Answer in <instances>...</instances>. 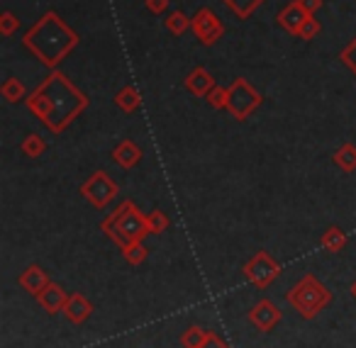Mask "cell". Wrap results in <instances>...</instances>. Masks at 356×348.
<instances>
[{"mask_svg": "<svg viewBox=\"0 0 356 348\" xmlns=\"http://www.w3.org/2000/svg\"><path fill=\"white\" fill-rule=\"evenodd\" d=\"M88 95L79 90L61 71H51L30 95L25 105L49 132L61 134L88 110Z\"/></svg>", "mask_w": 356, "mask_h": 348, "instance_id": "cell-1", "label": "cell"}, {"mask_svg": "<svg viewBox=\"0 0 356 348\" xmlns=\"http://www.w3.org/2000/svg\"><path fill=\"white\" fill-rule=\"evenodd\" d=\"M79 35L66 25V20L54 10H47L30 30L22 35V47L47 69L56 71L59 64L79 47Z\"/></svg>", "mask_w": 356, "mask_h": 348, "instance_id": "cell-2", "label": "cell"}, {"mask_svg": "<svg viewBox=\"0 0 356 348\" xmlns=\"http://www.w3.org/2000/svg\"><path fill=\"white\" fill-rule=\"evenodd\" d=\"M103 234H108V239L118 246L120 251H124L132 244H142L152 231L147 224V215L139 212V207L132 200H124L113 215H108L100 224Z\"/></svg>", "mask_w": 356, "mask_h": 348, "instance_id": "cell-3", "label": "cell"}, {"mask_svg": "<svg viewBox=\"0 0 356 348\" xmlns=\"http://www.w3.org/2000/svg\"><path fill=\"white\" fill-rule=\"evenodd\" d=\"M286 299L302 319H312L332 302V292L312 273H305L286 292Z\"/></svg>", "mask_w": 356, "mask_h": 348, "instance_id": "cell-4", "label": "cell"}, {"mask_svg": "<svg viewBox=\"0 0 356 348\" xmlns=\"http://www.w3.org/2000/svg\"><path fill=\"white\" fill-rule=\"evenodd\" d=\"M264 98L247 78H234L229 83V103H227V113L232 115L237 122L249 119L259 108H261Z\"/></svg>", "mask_w": 356, "mask_h": 348, "instance_id": "cell-5", "label": "cell"}, {"mask_svg": "<svg viewBox=\"0 0 356 348\" xmlns=\"http://www.w3.org/2000/svg\"><path fill=\"white\" fill-rule=\"evenodd\" d=\"M242 273L254 288L266 290L268 285L281 275V263H278L271 254H266V251H259V254H254L252 258L244 263Z\"/></svg>", "mask_w": 356, "mask_h": 348, "instance_id": "cell-6", "label": "cell"}, {"mask_svg": "<svg viewBox=\"0 0 356 348\" xmlns=\"http://www.w3.org/2000/svg\"><path fill=\"white\" fill-rule=\"evenodd\" d=\"M118 192H120L118 183L105 171H95L88 181L81 183V195H83L95 210H105V207L118 197Z\"/></svg>", "mask_w": 356, "mask_h": 348, "instance_id": "cell-7", "label": "cell"}, {"mask_svg": "<svg viewBox=\"0 0 356 348\" xmlns=\"http://www.w3.org/2000/svg\"><path fill=\"white\" fill-rule=\"evenodd\" d=\"M191 30H193L195 40L203 47H213L215 42H220L225 37L222 20H220V17L215 15V10H210V8H200V10L195 13L193 27H191Z\"/></svg>", "mask_w": 356, "mask_h": 348, "instance_id": "cell-8", "label": "cell"}, {"mask_svg": "<svg viewBox=\"0 0 356 348\" xmlns=\"http://www.w3.org/2000/svg\"><path fill=\"white\" fill-rule=\"evenodd\" d=\"M281 319H283V312L271 302V299H259V302L252 307V312H249V322L264 333L271 331Z\"/></svg>", "mask_w": 356, "mask_h": 348, "instance_id": "cell-9", "label": "cell"}, {"mask_svg": "<svg viewBox=\"0 0 356 348\" xmlns=\"http://www.w3.org/2000/svg\"><path fill=\"white\" fill-rule=\"evenodd\" d=\"M184 85H186V90H188L191 95H195V98H208V93L218 83H215L213 74H210L205 66H195V69L191 71L188 76H186Z\"/></svg>", "mask_w": 356, "mask_h": 348, "instance_id": "cell-10", "label": "cell"}, {"mask_svg": "<svg viewBox=\"0 0 356 348\" xmlns=\"http://www.w3.org/2000/svg\"><path fill=\"white\" fill-rule=\"evenodd\" d=\"M307 13H305V8L298 3V0H291L286 8H283L281 13H278V17H276V22L283 27V30L288 32V35H296L298 37V32H300V27H302V22L307 20Z\"/></svg>", "mask_w": 356, "mask_h": 348, "instance_id": "cell-11", "label": "cell"}, {"mask_svg": "<svg viewBox=\"0 0 356 348\" xmlns=\"http://www.w3.org/2000/svg\"><path fill=\"white\" fill-rule=\"evenodd\" d=\"M66 299H69V292H66L59 283H49L40 295H37V302H40V307L44 309L47 314L64 312Z\"/></svg>", "mask_w": 356, "mask_h": 348, "instance_id": "cell-12", "label": "cell"}, {"mask_svg": "<svg viewBox=\"0 0 356 348\" xmlns=\"http://www.w3.org/2000/svg\"><path fill=\"white\" fill-rule=\"evenodd\" d=\"M144 151L139 144H134L132 139H122V142L118 144V147L113 149V161L118 163L120 168H134L139 161H142Z\"/></svg>", "mask_w": 356, "mask_h": 348, "instance_id": "cell-13", "label": "cell"}, {"mask_svg": "<svg viewBox=\"0 0 356 348\" xmlns=\"http://www.w3.org/2000/svg\"><path fill=\"white\" fill-rule=\"evenodd\" d=\"M51 280H49V273H47L44 268H40V265H27L25 270L20 273V288L22 290H27L30 295H40L42 290L49 285Z\"/></svg>", "mask_w": 356, "mask_h": 348, "instance_id": "cell-14", "label": "cell"}, {"mask_svg": "<svg viewBox=\"0 0 356 348\" xmlns=\"http://www.w3.org/2000/svg\"><path fill=\"white\" fill-rule=\"evenodd\" d=\"M64 314L71 324H83L86 319L93 314V304H90L81 292H74V295H69V299H66Z\"/></svg>", "mask_w": 356, "mask_h": 348, "instance_id": "cell-15", "label": "cell"}, {"mask_svg": "<svg viewBox=\"0 0 356 348\" xmlns=\"http://www.w3.org/2000/svg\"><path fill=\"white\" fill-rule=\"evenodd\" d=\"M113 103L118 105L122 113H137L142 108V93H139L134 85H122V88L115 93Z\"/></svg>", "mask_w": 356, "mask_h": 348, "instance_id": "cell-16", "label": "cell"}, {"mask_svg": "<svg viewBox=\"0 0 356 348\" xmlns=\"http://www.w3.org/2000/svg\"><path fill=\"white\" fill-rule=\"evenodd\" d=\"M266 0H222V6L232 13L237 20H249Z\"/></svg>", "mask_w": 356, "mask_h": 348, "instance_id": "cell-17", "label": "cell"}, {"mask_svg": "<svg viewBox=\"0 0 356 348\" xmlns=\"http://www.w3.org/2000/svg\"><path fill=\"white\" fill-rule=\"evenodd\" d=\"M163 25H166V30L171 32L173 37H181V35H186L191 27H193V17H188L184 10H173V13H168V15H166Z\"/></svg>", "mask_w": 356, "mask_h": 348, "instance_id": "cell-18", "label": "cell"}, {"mask_svg": "<svg viewBox=\"0 0 356 348\" xmlns=\"http://www.w3.org/2000/svg\"><path fill=\"white\" fill-rule=\"evenodd\" d=\"M0 95L8 100V103H25L27 100V88L20 78H6L0 85Z\"/></svg>", "mask_w": 356, "mask_h": 348, "instance_id": "cell-19", "label": "cell"}, {"mask_svg": "<svg viewBox=\"0 0 356 348\" xmlns=\"http://www.w3.org/2000/svg\"><path fill=\"white\" fill-rule=\"evenodd\" d=\"M332 161L344 173H354L356 171V144H341L334 151V156H332Z\"/></svg>", "mask_w": 356, "mask_h": 348, "instance_id": "cell-20", "label": "cell"}, {"mask_svg": "<svg viewBox=\"0 0 356 348\" xmlns=\"http://www.w3.org/2000/svg\"><path fill=\"white\" fill-rule=\"evenodd\" d=\"M320 244H322V249L330 251V254H339V251H344V246H346V234L339 229V226H330V229L322 234Z\"/></svg>", "mask_w": 356, "mask_h": 348, "instance_id": "cell-21", "label": "cell"}, {"mask_svg": "<svg viewBox=\"0 0 356 348\" xmlns=\"http://www.w3.org/2000/svg\"><path fill=\"white\" fill-rule=\"evenodd\" d=\"M20 151L25 154L27 158H37V156H42V154L47 151V144H44V139H42L40 134H27V137L22 139V144H20Z\"/></svg>", "mask_w": 356, "mask_h": 348, "instance_id": "cell-22", "label": "cell"}, {"mask_svg": "<svg viewBox=\"0 0 356 348\" xmlns=\"http://www.w3.org/2000/svg\"><path fill=\"white\" fill-rule=\"evenodd\" d=\"M210 333L213 331H205L203 326H191L188 331H184L181 343H184V348H200L210 338Z\"/></svg>", "mask_w": 356, "mask_h": 348, "instance_id": "cell-23", "label": "cell"}, {"mask_svg": "<svg viewBox=\"0 0 356 348\" xmlns=\"http://www.w3.org/2000/svg\"><path fill=\"white\" fill-rule=\"evenodd\" d=\"M208 105L215 110H227V103H229V85H215L213 90L208 93Z\"/></svg>", "mask_w": 356, "mask_h": 348, "instance_id": "cell-24", "label": "cell"}, {"mask_svg": "<svg viewBox=\"0 0 356 348\" xmlns=\"http://www.w3.org/2000/svg\"><path fill=\"white\" fill-rule=\"evenodd\" d=\"M122 256H124V260H127L129 265H142L144 260L149 258V249L144 246V241H142V244L127 246V249L122 251Z\"/></svg>", "mask_w": 356, "mask_h": 348, "instance_id": "cell-25", "label": "cell"}, {"mask_svg": "<svg viewBox=\"0 0 356 348\" xmlns=\"http://www.w3.org/2000/svg\"><path fill=\"white\" fill-rule=\"evenodd\" d=\"M147 224H149V231H152V234H163L171 222H168L166 212L154 210V212H149V215H147Z\"/></svg>", "mask_w": 356, "mask_h": 348, "instance_id": "cell-26", "label": "cell"}, {"mask_svg": "<svg viewBox=\"0 0 356 348\" xmlns=\"http://www.w3.org/2000/svg\"><path fill=\"white\" fill-rule=\"evenodd\" d=\"M322 32V22L317 20L315 15H310L305 22H302V27H300V32H298V40H302V42H312L317 35Z\"/></svg>", "mask_w": 356, "mask_h": 348, "instance_id": "cell-27", "label": "cell"}, {"mask_svg": "<svg viewBox=\"0 0 356 348\" xmlns=\"http://www.w3.org/2000/svg\"><path fill=\"white\" fill-rule=\"evenodd\" d=\"M17 30H20V20H17V17L13 15L10 10L0 13V35H3V37H13Z\"/></svg>", "mask_w": 356, "mask_h": 348, "instance_id": "cell-28", "label": "cell"}, {"mask_svg": "<svg viewBox=\"0 0 356 348\" xmlns=\"http://www.w3.org/2000/svg\"><path fill=\"white\" fill-rule=\"evenodd\" d=\"M339 61L351 71V74L356 76V37L344 47V49L339 51Z\"/></svg>", "mask_w": 356, "mask_h": 348, "instance_id": "cell-29", "label": "cell"}, {"mask_svg": "<svg viewBox=\"0 0 356 348\" xmlns=\"http://www.w3.org/2000/svg\"><path fill=\"white\" fill-rule=\"evenodd\" d=\"M168 6H171V0H147V10L152 15H163L168 10Z\"/></svg>", "mask_w": 356, "mask_h": 348, "instance_id": "cell-30", "label": "cell"}, {"mask_svg": "<svg viewBox=\"0 0 356 348\" xmlns=\"http://www.w3.org/2000/svg\"><path fill=\"white\" fill-rule=\"evenodd\" d=\"M200 348H229V346H227V343L222 341V338L218 336V333L213 331V333H210V338H208V341H205V343H203V346H200Z\"/></svg>", "mask_w": 356, "mask_h": 348, "instance_id": "cell-31", "label": "cell"}, {"mask_svg": "<svg viewBox=\"0 0 356 348\" xmlns=\"http://www.w3.org/2000/svg\"><path fill=\"white\" fill-rule=\"evenodd\" d=\"M298 3H300V6L305 8L307 15H315V13L322 8V0H298Z\"/></svg>", "mask_w": 356, "mask_h": 348, "instance_id": "cell-32", "label": "cell"}, {"mask_svg": "<svg viewBox=\"0 0 356 348\" xmlns=\"http://www.w3.org/2000/svg\"><path fill=\"white\" fill-rule=\"evenodd\" d=\"M349 292H351V297H354V299H356V280H354V283H351V285H349Z\"/></svg>", "mask_w": 356, "mask_h": 348, "instance_id": "cell-33", "label": "cell"}]
</instances>
